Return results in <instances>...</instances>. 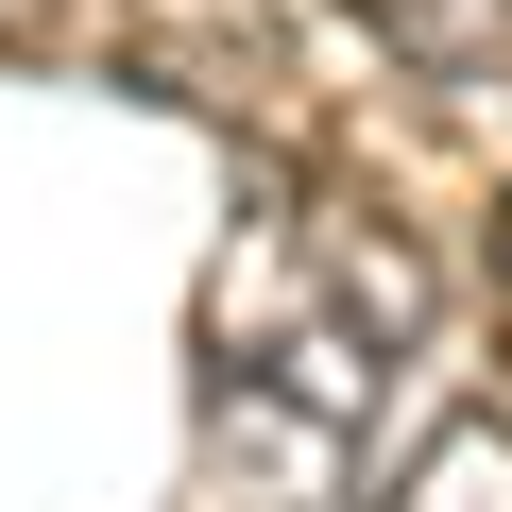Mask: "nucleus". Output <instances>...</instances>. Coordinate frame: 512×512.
I'll list each match as a JSON object with an SVG mask.
<instances>
[{
  "label": "nucleus",
  "mask_w": 512,
  "mask_h": 512,
  "mask_svg": "<svg viewBox=\"0 0 512 512\" xmlns=\"http://www.w3.org/2000/svg\"><path fill=\"white\" fill-rule=\"evenodd\" d=\"M427 359V274L359 222H291L256 256V291L222 274V359H205V512H342L393 393Z\"/></svg>",
  "instance_id": "f257e3e1"
},
{
  "label": "nucleus",
  "mask_w": 512,
  "mask_h": 512,
  "mask_svg": "<svg viewBox=\"0 0 512 512\" xmlns=\"http://www.w3.org/2000/svg\"><path fill=\"white\" fill-rule=\"evenodd\" d=\"M376 512H512V427H444Z\"/></svg>",
  "instance_id": "f03ea898"
}]
</instances>
